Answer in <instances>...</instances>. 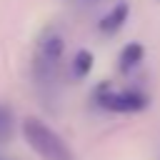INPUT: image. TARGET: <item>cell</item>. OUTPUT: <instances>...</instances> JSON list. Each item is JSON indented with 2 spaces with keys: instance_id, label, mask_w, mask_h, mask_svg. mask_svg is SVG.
<instances>
[{
  "instance_id": "6da1fadb",
  "label": "cell",
  "mask_w": 160,
  "mask_h": 160,
  "mask_svg": "<svg viewBox=\"0 0 160 160\" xmlns=\"http://www.w3.org/2000/svg\"><path fill=\"white\" fill-rule=\"evenodd\" d=\"M22 135H25L28 145L42 160H72V152L65 145V140L50 125H45L40 118H25L22 120Z\"/></svg>"
},
{
  "instance_id": "7a4b0ae2",
  "label": "cell",
  "mask_w": 160,
  "mask_h": 160,
  "mask_svg": "<svg viewBox=\"0 0 160 160\" xmlns=\"http://www.w3.org/2000/svg\"><path fill=\"white\" fill-rule=\"evenodd\" d=\"M60 58H62V38L58 32H45L38 42V52L32 60V72L38 82H55L60 72Z\"/></svg>"
},
{
  "instance_id": "3957f363",
  "label": "cell",
  "mask_w": 160,
  "mask_h": 160,
  "mask_svg": "<svg viewBox=\"0 0 160 160\" xmlns=\"http://www.w3.org/2000/svg\"><path fill=\"white\" fill-rule=\"evenodd\" d=\"M100 105L112 110V112H138L148 105V98L142 92H135V90H108V92H100L98 95Z\"/></svg>"
},
{
  "instance_id": "277c9868",
  "label": "cell",
  "mask_w": 160,
  "mask_h": 160,
  "mask_svg": "<svg viewBox=\"0 0 160 160\" xmlns=\"http://www.w3.org/2000/svg\"><path fill=\"white\" fill-rule=\"evenodd\" d=\"M125 20H128V5L120 2V5H115V8L100 20V30H102V32H118V30L125 25Z\"/></svg>"
},
{
  "instance_id": "5b68a950",
  "label": "cell",
  "mask_w": 160,
  "mask_h": 160,
  "mask_svg": "<svg viewBox=\"0 0 160 160\" xmlns=\"http://www.w3.org/2000/svg\"><path fill=\"white\" fill-rule=\"evenodd\" d=\"M142 55H145V50H142L140 42H130V45H125L122 52H120V70H122V72H130L132 68L140 65Z\"/></svg>"
},
{
  "instance_id": "8992f818",
  "label": "cell",
  "mask_w": 160,
  "mask_h": 160,
  "mask_svg": "<svg viewBox=\"0 0 160 160\" xmlns=\"http://www.w3.org/2000/svg\"><path fill=\"white\" fill-rule=\"evenodd\" d=\"M12 128H15V115H12V108L0 105V145L10 140Z\"/></svg>"
},
{
  "instance_id": "52a82bcc",
  "label": "cell",
  "mask_w": 160,
  "mask_h": 160,
  "mask_svg": "<svg viewBox=\"0 0 160 160\" xmlns=\"http://www.w3.org/2000/svg\"><path fill=\"white\" fill-rule=\"evenodd\" d=\"M90 70H92V55L88 50H78L75 58H72V75L75 78H85Z\"/></svg>"
},
{
  "instance_id": "ba28073f",
  "label": "cell",
  "mask_w": 160,
  "mask_h": 160,
  "mask_svg": "<svg viewBox=\"0 0 160 160\" xmlns=\"http://www.w3.org/2000/svg\"><path fill=\"white\" fill-rule=\"evenodd\" d=\"M0 160H2V158H0Z\"/></svg>"
}]
</instances>
